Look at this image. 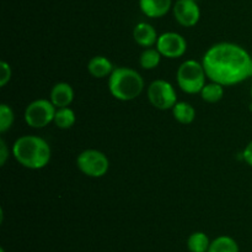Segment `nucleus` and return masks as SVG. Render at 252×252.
<instances>
[{"label": "nucleus", "instance_id": "obj_1", "mask_svg": "<svg viewBox=\"0 0 252 252\" xmlns=\"http://www.w3.org/2000/svg\"><path fill=\"white\" fill-rule=\"evenodd\" d=\"M207 77L224 86L235 85L252 77V56L240 44L219 42L202 58Z\"/></svg>", "mask_w": 252, "mask_h": 252}, {"label": "nucleus", "instance_id": "obj_2", "mask_svg": "<svg viewBox=\"0 0 252 252\" xmlns=\"http://www.w3.org/2000/svg\"><path fill=\"white\" fill-rule=\"evenodd\" d=\"M12 156L22 167L42 169L51 161L52 151L44 138L36 135H24L12 145Z\"/></svg>", "mask_w": 252, "mask_h": 252}, {"label": "nucleus", "instance_id": "obj_3", "mask_svg": "<svg viewBox=\"0 0 252 252\" xmlns=\"http://www.w3.org/2000/svg\"><path fill=\"white\" fill-rule=\"evenodd\" d=\"M144 89V79L135 69L117 67L108 77V90L111 95L121 101L137 99Z\"/></svg>", "mask_w": 252, "mask_h": 252}, {"label": "nucleus", "instance_id": "obj_4", "mask_svg": "<svg viewBox=\"0 0 252 252\" xmlns=\"http://www.w3.org/2000/svg\"><path fill=\"white\" fill-rule=\"evenodd\" d=\"M207 73L202 62L187 59L180 64L176 73V82L180 89L187 94L201 93L207 84Z\"/></svg>", "mask_w": 252, "mask_h": 252}, {"label": "nucleus", "instance_id": "obj_5", "mask_svg": "<svg viewBox=\"0 0 252 252\" xmlns=\"http://www.w3.org/2000/svg\"><path fill=\"white\" fill-rule=\"evenodd\" d=\"M79 170L91 178H101L110 169V160L101 151L89 148L83 151L76 157Z\"/></svg>", "mask_w": 252, "mask_h": 252}, {"label": "nucleus", "instance_id": "obj_6", "mask_svg": "<svg viewBox=\"0 0 252 252\" xmlns=\"http://www.w3.org/2000/svg\"><path fill=\"white\" fill-rule=\"evenodd\" d=\"M57 108L49 99H36L25 109L24 118L29 126L43 128L54 121Z\"/></svg>", "mask_w": 252, "mask_h": 252}, {"label": "nucleus", "instance_id": "obj_7", "mask_svg": "<svg viewBox=\"0 0 252 252\" xmlns=\"http://www.w3.org/2000/svg\"><path fill=\"white\" fill-rule=\"evenodd\" d=\"M148 99L158 110H172L177 103V94L171 83L157 79L148 86Z\"/></svg>", "mask_w": 252, "mask_h": 252}, {"label": "nucleus", "instance_id": "obj_8", "mask_svg": "<svg viewBox=\"0 0 252 252\" xmlns=\"http://www.w3.org/2000/svg\"><path fill=\"white\" fill-rule=\"evenodd\" d=\"M155 47L162 57H166L169 59H176L186 53L187 41L182 35L169 31L159 35Z\"/></svg>", "mask_w": 252, "mask_h": 252}, {"label": "nucleus", "instance_id": "obj_9", "mask_svg": "<svg viewBox=\"0 0 252 252\" xmlns=\"http://www.w3.org/2000/svg\"><path fill=\"white\" fill-rule=\"evenodd\" d=\"M172 12L175 20L184 27L196 26L201 19V9L196 0H176Z\"/></svg>", "mask_w": 252, "mask_h": 252}, {"label": "nucleus", "instance_id": "obj_10", "mask_svg": "<svg viewBox=\"0 0 252 252\" xmlns=\"http://www.w3.org/2000/svg\"><path fill=\"white\" fill-rule=\"evenodd\" d=\"M74 89L73 86L65 82H59L54 84L49 93V100L53 103L57 109L66 108L70 105L74 100Z\"/></svg>", "mask_w": 252, "mask_h": 252}, {"label": "nucleus", "instance_id": "obj_11", "mask_svg": "<svg viewBox=\"0 0 252 252\" xmlns=\"http://www.w3.org/2000/svg\"><path fill=\"white\" fill-rule=\"evenodd\" d=\"M158 37L159 36H158L155 27L148 22H139L135 25L134 30H133V39H134L135 43L144 48H150V47L155 46L158 42Z\"/></svg>", "mask_w": 252, "mask_h": 252}, {"label": "nucleus", "instance_id": "obj_12", "mask_svg": "<svg viewBox=\"0 0 252 252\" xmlns=\"http://www.w3.org/2000/svg\"><path fill=\"white\" fill-rule=\"evenodd\" d=\"M139 9L150 19L165 16L172 7V0H139Z\"/></svg>", "mask_w": 252, "mask_h": 252}, {"label": "nucleus", "instance_id": "obj_13", "mask_svg": "<svg viewBox=\"0 0 252 252\" xmlns=\"http://www.w3.org/2000/svg\"><path fill=\"white\" fill-rule=\"evenodd\" d=\"M88 71L94 78H106L115 71L112 62L105 56H94L88 63Z\"/></svg>", "mask_w": 252, "mask_h": 252}, {"label": "nucleus", "instance_id": "obj_14", "mask_svg": "<svg viewBox=\"0 0 252 252\" xmlns=\"http://www.w3.org/2000/svg\"><path fill=\"white\" fill-rule=\"evenodd\" d=\"M172 115L180 124L189 125L196 119V109L187 101H177L176 105L172 108Z\"/></svg>", "mask_w": 252, "mask_h": 252}, {"label": "nucleus", "instance_id": "obj_15", "mask_svg": "<svg viewBox=\"0 0 252 252\" xmlns=\"http://www.w3.org/2000/svg\"><path fill=\"white\" fill-rule=\"evenodd\" d=\"M208 252H240V249L233 237L221 235L211 242Z\"/></svg>", "mask_w": 252, "mask_h": 252}, {"label": "nucleus", "instance_id": "obj_16", "mask_svg": "<svg viewBox=\"0 0 252 252\" xmlns=\"http://www.w3.org/2000/svg\"><path fill=\"white\" fill-rule=\"evenodd\" d=\"M76 121V115L74 113L73 109L69 106L66 108H59L57 109L56 115H54V121L56 126L62 130H68V128L73 127L74 124Z\"/></svg>", "mask_w": 252, "mask_h": 252}, {"label": "nucleus", "instance_id": "obj_17", "mask_svg": "<svg viewBox=\"0 0 252 252\" xmlns=\"http://www.w3.org/2000/svg\"><path fill=\"white\" fill-rule=\"evenodd\" d=\"M211 241L206 232L196 231L187 239V247L189 252H208Z\"/></svg>", "mask_w": 252, "mask_h": 252}, {"label": "nucleus", "instance_id": "obj_18", "mask_svg": "<svg viewBox=\"0 0 252 252\" xmlns=\"http://www.w3.org/2000/svg\"><path fill=\"white\" fill-rule=\"evenodd\" d=\"M199 94H201L202 99L206 103H218L224 96V85L216 83V82H211V83H207L203 86V89H202V91Z\"/></svg>", "mask_w": 252, "mask_h": 252}, {"label": "nucleus", "instance_id": "obj_19", "mask_svg": "<svg viewBox=\"0 0 252 252\" xmlns=\"http://www.w3.org/2000/svg\"><path fill=\"white\" fill-rule=\"evenodd\" d=\"M161 54L160 52L158 51L157 48H145L144 51L140 53L139 57V64L143 69H154L157 68L158 66L160 64V61H161Z\"/></svg>", "mask_w": 252, "mask_h": 252}, {"label": "nucleus", "instance_id": "obj_20", "mask_svg": "<svg viewBox=\"0 0 252 252\" xmlns=\"http://www.w3.org/2000/svg\"><path fill=\"white\" fill-rule=\"evenodd\" d=\"M15 114L7 104H0V132L4 133L12 126Z\"/></svg>", "mask_w": 252, "mask_h": 252}, {"label": "nucleus", "instance_id": "obj_21", "mask_svg": "<svg viewBox=\"0 0 252 252\" xmlns=\"http://www.w3.org/2000/svg\"><path fill=\"white\" fill-rule=\"evenodd\" d=\"M11 79V67L7 62H0V86H5Z\"/></svg>", "mask_w": 252, "mask_h": 252}, {"label": "nucleus", "instance_id": "obj_22", "mask_svg": "<svg viewBox=\"0 0 252 252\" xmlns=\"http://www.w3.org/2000/svg\"><path fill=\"white\" fill-rule=\"evenodd\" d=\"M7 157H9V152H7V146L5 141L0 140V166H4L6 162Z\"/></svg>", "mask_w": 252, "mask_h": 252}, {"label": "nucleus", "instance_id": "obj_23", "mask_svg": "<svg viewBox=\"0 0 252 252\" xmlns=\"http://www.w3.org/2000/svg\"><path fill=\"white\" fill-rule=\"evenodd\" d=\"M243 158L250 167H252V140L246 145L245 150L243 151Z\"/></svg>", "mask_w": 252, "mask_h": 252}, {"label": "nucleus", "instance_id": "obj_24", "mask_svg": "<svg viewBox=\"0 0 252 252\" xmlns=\"http://www.w3.org/2000/svg\"><path fill=\"white\" fill-rule=\"evenodd\" d=\"M250 94H251V98H252V85H251V90H250Z\"/></svg>", "mask_w": 252, "mask_h": 252}, {"label": "nucleus", "instance_id": "obj_25", "mask_svg": "<svg viewBox=\"0 0 252 252\" xmlns=\"http://www.w3.org/2000/svg\"><path fill=\"white\" fill-rule=\"evenodd\" d=\"M0 252H5L4 249H0Z\"/></svg>", "mask_w": 252, "mask_h": 252}, {"label": "nucleus", "instance_id": "obj_26", "mask_svg": "<svg viewBox=\"0 0 252 252\" xmlns=\"http://www.w3.org/2000/svg\"><path fill=\"white\" fill-rule=\"evenodd\" d=\"M196 1H197V0H196Z\"/></svg>", "mask_w": 252, "mask_h": 252}]
</instances>
